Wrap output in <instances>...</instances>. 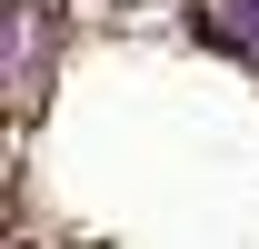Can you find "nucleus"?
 <instances>
[{"label": "nucleus", "mask_w": 259, "mask_h": 249, "mask_svg": "<svg viewBox=\"0 0 259 249\" xmlns=\"http://www.w3.org/2000/svg\"><path fill=\"white\" fill-rule=\"evenodd\" d=\"M209 30L239 40V50H259V0H209Z\"/></svg>", "instance_id": "obj_1"}]
</instances>
